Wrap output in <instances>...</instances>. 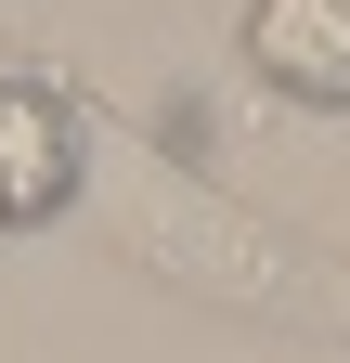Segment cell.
<instances>
[{
  "label": "cell",
  "mask_w": 350,
  "mask_h": 363,
  "mask_svg": "<svg viewBox=\"0 0 350 363\" xmlns=\"http://www.w3.org/2000/svg\"><path fill=\"white\" fill-rule=\"evenodd\" d=\"M78 220L104 234V259H130L143 286L234 311L273 337H337L350 325V259H324L312 234H286L273 208H247L234 182H208L195 156L143 143V130H91V195Z\"/></svg>",
  "instance_id": "6da1fadb"
},
{
  "label": "cell",
  "mask_w": 350,
  "mask_h": 363,
  "mask_svg": "<svg viewBox=\"0 0 350 363\" xmlns=\"http://www.w3.org/2000/svg\"><path fill=\"white\" fill-rule=\"evenodd\" d=\"M91 195V117L65 78L0 65V234H52Z\"/></svg>",
  "instance_id": "7a4b0ae2"
},
{
  "label": "cell",
  "mask_w": 350,
  "mask_h": 363,
  "mask_svg": "<svg viewBox=\"0 0 350 363\" xmlns=\"http://www.w3.org/2000/svg\"><path fill=\"white\" fill-rule=\"evenodd\" d=\"M247 78L298 117H350V0H247Z\"/></svg>",
  "instance_id": "3957f363"
}]
</instances>
